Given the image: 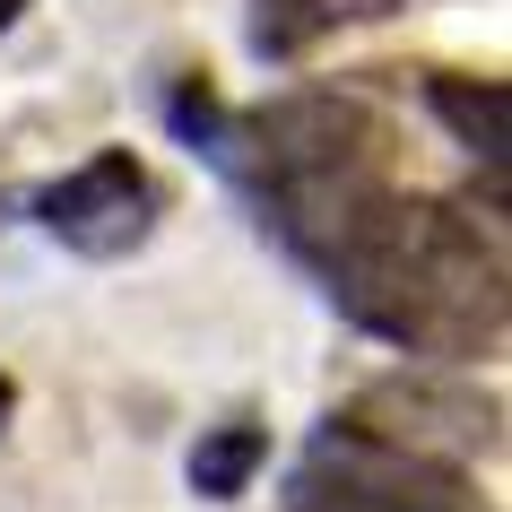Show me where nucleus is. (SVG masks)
I'll list each match as a JSON object with an SVG mask.
<instances>
[{
	"mask_svg": "<svg viewBox=\"0 0 512 512\" xmlns=\"http://www.w3.org/2000/svg\"><path fill=\"white\" fill-rule=\"evenodd\" d=\"M348 322L400 356H495L504 348V243L478 217L417 191H374L313 252Z\"/></svg>",
	"mask_w": 512,
	"mask_h": 512,
	"instance_id": "obj_1",
	"label": "nucleus"
},
{
	"mask_svg": "<svg viewBox=\"0 0 512 512\" xmlns=\"http://www.w3.org/2000/svg\"><path fill=\"white\" fill-rule=\"evenodd\" d=\"M209 148L261 191V209L278 217V235L296 243L304 261L374 191H391V131L356 96H278V105L226 122Z\"/></svg>",
	"mask_w": 512,
	"mask_h": 512,
	"instance_id": "obj_2",
	"label": "nucleus"
},
{
	"mask_svg": "<svg viewBox=\"0 0 512 512\" xmlns=\"http://www.w3.org/2000/svg\"><path fill=\"white\" fill-rule=\"evenodd\" d=\"M296 512H486L452 460L408 452L374 426H322L296 469Z\"/></svg>",
	"mask_w": 512,
	"mask_h": 512,
	"instance_id": "obj_3",
	"label": "nucleus"
},
{
	"mask_svg": "<svg viewBox=\"0 0 512 512\" xmlns=\"http://www.w3.org/2000/svg\"><path fill=\"white\" fill-rule=\"evenodd\" d=\"M35 217H44V235L70 243L79 261H122V252H139L148 226H157V183H148V165H139L131 148H105V157H87L79 174H61V183L35 200Z\"/></svg>",
	"mask_w": 512,
	"mask_h": 512,
	"instance_id": "obj_4",
	"label": "nucleus"
},
{
	"mask_svg": "<svg viewBox=\"0 0 512 512\" xmlns=\"http://www.w3.org/2000/svg\"><path fill=\"white\" fill-rule=\"evenodd\" d=\"M426 105L443 113V122H452L460 131V148H469V157L486 165V174H504V79H426Z\"/></svg>",
	"mask_w": 512,
	"mask_h": 512,
	"instance_id": "obj_5",
	"label": "nucleus"
},
{
	"mask_svg": "<svg viewBox=\"0 0 512 512\" xmlns=\"http://www.w3.org/2000/svg\"><path fill=\"white\" fill-rule=\"evenodd\" d=\"M261 452H270L261 426H217L209 443L191 452V486H200V495H243V478L261 469Z\"/></svg>",
	"mask_w": 512,
	"mask_h": 512,
	"instance_id": "obj_6",
	"label": "nucleus"
},
{
	"mask_svg": "<svg viewBox=\"0 0 512 512\" xmlns=\"http://www.w3.org/2000/svg\"><path fill=\"white\" fill-rule=\"evenodd\" d=\"M9 408H18V391H9V382H0V426H9Z\"/></svg>",
	"mask_w": 512,
	"mask_h": 512,
	"instance_id": "obj_7",
	"label": "nucleus"
},
{
	"mask_svg": "<svg viewBox=\"0 0 512 512\" xmlns=\"http://www.w3.org/2000/svg\"><path fill=\"white\" fill-rule=\"evenodd\" d=\"M18 9H27V0H0V27H9V18H18Z\"/></svg>",
	"mask_w": 512,
	"mask_h": 512,
	"instance_id": "obj_8",
	"label": "nucleus"
}]
</instances>
